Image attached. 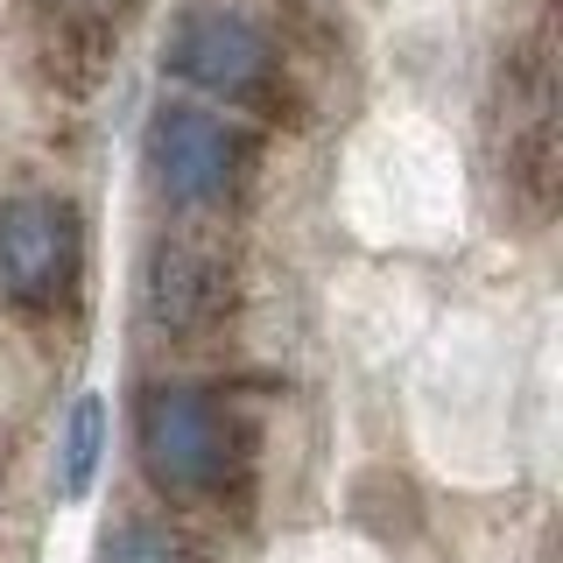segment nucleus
Returning <instances> with one entry per match:
<instances>
[{
    "label": "nucleus",
    "mask_w": 563,
    "mask_h": 563,
    "mask_svg": "<svg viewBox=\"0 0 563 563\" xmlns=\"http://www.w3.org/2000/svg\"><path fill=\"white\" fill-rule=\"evenodd\" d=\"M169 70L190 78L211 99L246 106V113H268V120L303 113L296 78L282 70L275 43L246 22V14H233V8H190L184 22H176V35H169Z\"/></svg>",
    "instance_id": "nucleus-1"
},
{
    "label": "nucleus",
    "mask_w": 563,
    "mask_h": 563,
    "mask_svg": "<svg viewBox=\"0 0 563 563\" xmlns=\"http://www.w3.org/2000/svg\"><path fill=\"white\" fill-rule=\"evenodd\" d=\"M134 444H141L148 479L176 493V500L219 493L225 472H233V430L198 387H148L134 416Z\"/></svg>",
    "instance_id": "nucleus-2"
},
{
    "label": "nucleus",
    "mask_w": 563,
    "mask_h": 563,
    "mask_svg": "<svg viewBox=\"0 0 563 563\" xmlns=\"http://www.w3.org/2000/svg\"><path fill=\"white\" fill-rule=\"evenodd\" d=\"M85 268V233L78 211L57 198H8L0 205V289L22 310H57L70 303Z\"/></svg>",
    "instance_id": "nucleus-3"
},
{
    "label": "nucleus",
    "mask_w": 563,
    "mask_h": 563,
    "mask_svg": "<svg viewBox=\"0 0 563 563\" xmlns=\"http://www.w3.org/2000/svg\"><path fill=\"white\" fill-rule=\"evenodd\" d=\"M134 8L141 0H22L35 70H43L49 92L92 99L120 57V35H128Z\"/></svg>",
    "instance_id": "nucleus-4"
},
{
    "label": "nucleus",
    "mask_w": 563,
    "mask_h": 563,
    "mask_svg": "<svg viewBox=\"0 0 563 563\" xmlns=\"http://www.w3.org/2000/svg\"><path fill=\"white\" fill-rule=\"evenodd\" d=\"M240 303V282L225 268L219 246L198 240H155L148 268H141V310H148L155 331L169 339H198V331H219Z\"/></svg>",
    "instance_id": "nucleus-5"
},
{
    "label": "nucleus",
    "mask_w": 563,
    "mask_h": 563,
    "mask_svg": "<svg viewBox=\"0 0 563 563\" xmlns=\"http://www.w3.org/2000/svg\"><path fill=\"white\" fill-rule=\"evenodd\" d=\"M148 176L176 205H211L240 176V141L198 106H163L148 120Z\"/></svg>",
    "instance_id": "nucleus-6"
},
{
    "label": "nucleus",
    "mask_w": 563,
    "mask_h": 563,
    "mask_svg": "<svg viewBox=\"0 0 563 563\" xmlns=\"http://www.w3.org/2000/svg\"><path fill=\"white\" fill-rule=\"evenodd\" d=\"M99 430H106V409L92 395L70 409V437H64V493L78 500L85 486H92V472H99Z\"/></svg>",
    "instance_id": "nucleus-7"
},
{
    "label": "nucleus",
    "mask_w": 563,
    "mask_h": 563,
    "mask_svg": "<svg viewBox=\"0 0 563 563\" xmlns=\"http://www.w3.org/2000/svg\"><path fill=\"white\" fill-rule=\"evenodd\" d=\"M106 563H198V550H190L184 536H169V528H155V521H128L113 536V550H106Z\"/></svg>",
    "instance_id": "nucleus-8"
}]
</instances>
